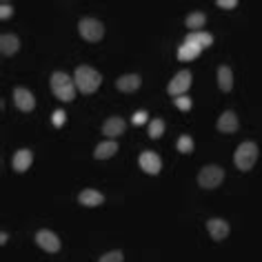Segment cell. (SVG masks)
I'll list each match as a JSON object with an SVG mask.
<instances>
[{"label":"cell","mask_w":262,"mask_h":262,"mask_svg":"<svg viewBox=\"0 0 262 262\" xmlns=\"http://www.w3.org/2000/svg\"><path fill=\"white\" fill-rule=\"evenodd\" d=\"M174 102H176V107L180 111H189V109H191V100H189L187 96H178Z\"/></svg>","instance_id":"24"},{"label":"cell","mask_w":262,"mask_h":262,"mask_svg":"<svg viewBox=\"0 0 262 262\" xmlns=\"http://www.w3.org/2000/svg\"><path fill=\"white\" fill-rule=\"evenodd\" d=\"M189 87H191V74L189 71H178L174 76V80L169 82V87H167V91L178 98V96H185V91H189Z\"/></svg>","instance_id":"7"},{"label":"cell","mask_w":262,"mask_h":262,"mask_svg":"<svg viewBox=\"0 0 262 262\" xmlns=\"http://www.w3.org/2000/svg\"><path fill=\"white\" fill-rule=\"evenodd\" d=\"M125 129H127V122L122 120V118H118V116L107 118V120H104V125H102V133H104V136H109V138L120 136Z\"/></svg>","instance_id":"12"},{"label":"cell","mask_w":262,"mask_h":262,"mask_svg":"<svg viewBox=\"0 0 262 262\" xmlns=\"http://www.w3.org/2000/svg\"><path fill=\"white\" fill-rule=\"evenodd\" d=\"M204 20H207V18H204V14H202V11H193V14H189L187 16V27H189V29H193V31H200V29H202V25H204Z\"/></svg>","instance_id":"21"},{"label":"cell","mask_w":262,"mask_h":262,"mask_svg":"<svg viewBox=\"0 0 262 262\" xmlns=\"http://www.w3.org/2000/svg\"><path fill=\"white\" fill-rule=\"evenodd\" d=\"M163 133H165V122L160 118H155L151 125H149V136H151V138H160Z\"/></svg>","instance_id":"23"},{"label":"cell","mask_w":262,"mask_h":262,"mask_svg":"<svg viewBox=\"0 0 262 262\" xmlns=\"http://www.w3.org/2000/svg\"><path fill=\"white\" fill-rule=\"evenodd\" d=\"M14 102H16V107H18L20 111H31L33 107H36L33 93L27 91V89H22V87H18V89L14 91Z\"/></svg>","instance_id":"11"},{"label":"cell","mask_w":262,"mask_h":262,"mask_svg":"<svg viewBox=\"0 0 262 262\" xmlns=\"http://www.w3.org/2000/svg\"><path fill=\"white\" fill-rule=\"evenodd\" d=\"M78 31H80V36L85 38L89 42H98L100 38L104 36V25L96 18H82L78 22Z\"/></svg>","instance_id":"5"},{"label":"cell","mask_w":262,"mask_h":262,"mask_svg":"<svg viewBox=\"0 0 262 262\" xmlns=\"http://www.w3.org/2000/svg\"><path fill=\"white\" fill-rule=\"evenodd\" d=\"M11 14H14V7H11V5L7 3V0H5V3L0 5V18H3V20H7Z\"/></svg>","instance_id":"27"},{"label":"cell","mask_w":262,"mask_h":262,"mask_svg":"<svg viewBox=\"0 0 262 262\" xmlns=\"http://www.w3.org/2000/svg\"><path fill=\"white\" fill-rule=\"evenodd\" d=\"M200 51L202 49L198 47V44H191V42H185L180 49H178V58L182 60V63H189V60H196L198 56H200Z\"/></svg>","instance_id":"18"},{"label":"cell","mask_w":262,"mask_h":262,"mask_svg":"<svg viewBox=\"0 0 262 262\" xmlns=\"http://www.w3.org/2000/svg\"><path fill=\"white\" fill-rule=\"evenodd\" d=\"M218 87L222 91H231V87H233V74L227 65H220V69H218Z\"/></svg>","instance_id":"20"},{"label":"cell","mask_w":262,"mask_h":262,"mask_svg":"<svg viewBox=\"0 0 262 262\" xmlns=\"http://www.w3.org/2000/svg\"><path fill=\"white\" fill-rule=\"evenodd\" d=\"M178 151H180V153H191L193 151L191 136H180V138H178Z\"/></svg>","instance_id":"22"},{"label":"cell","mask_w":262,"mask_h":262,"mask_svg":"<svg viewBox=\"0 0 262 262\" xmlns=\"http://www.w3.org/2000/svg\"><path fill=\"white\" fill-rule=\"evenodd\" d=\"M116 151H118V144H116V140H107V142H100L96 147V151H93V158L96 160H107L111 158Z\"/></svg>","instance_id":"17"},{"label":"cell","mask_w":262,"mask_h":262,"mask_svg":"<svg viewBox=\"0 0 262 262\" xmlns=\"http://www.w3.org/2000/svg\"><path fill=\"white\" fill-rule=\"evenodd\" d=\"M225 180V169L218 165H207L200 169L198 174V185L202 189H216L220 187V182Z\"/></svg>","instance_id":"4"},{"label":"cell","mask_w":262,"mask_h":262,"mask_svg":"<svg viewBox=\"0 0 262 262\" xmlns=\"http://www.w3.org/2000/svg\"><path fill=\"white\" fill-rule=\"evenodd\" d=\"M98 262H122V253L120 251H109V253H104Z\"/></svg>","instance_id":"25"},{"label":"cell","mask_w":262,"mask_h":262,"mask_svg":"<svg viewBox=\"0 0 262 262\" xmlns=\"http://www.w3.org/2000/svg\"><path fill=\"white\" fill-rule=\"evenodd\" d=\"M65 120H67V116H65V111H54V116H51V122H54V127H63L65 125Z\"/></svg>","instance_id":"26"},{"label":"cell","mask_w":262,"mask_h":262,"mask_svg":"<svg viewBox=\"0 0 262 262\" xmlns=\"http://www.w3.org/2000/svg\"><path fill=\"white\" fill-rule=\"evenodd\" d=\"M74 82H76V87L80 89L82 93H93V91H96V89L100 87V82H102V76H100L96 69H91V67L80 65V67L76 69Z\"/></svg>","instance_id":"1"},{"label":"cell","mask_w":262,"mask_h":262,"mask_svg":"<svg viewBox=\"0 0 262 262\" xmlns=\"http://www.w3.org/2000/svg\"><path fill=\"white\" fill-rule=\"evenodd\" d=\"M36 242H38V247L44 249L47 253H56V251L60 249L58 236H56L54 231H47V229H42V231L36 233Z\"/></svg>","instance_id":"8"},{"label":"cell","mask_w":262,"mask_h":262,"mask_svg":"<svg viewBox=\"0 0 262 262\" xmlns=\"http://www.w3.org/2000/svg\"><path fill=\"white\" fill-rule=\"evenodd\" d=\"M51 91L56 93V98L58 100H65V102H71V100L76 98V82L71 80L67 74H63V71H56V74L51 76Z\"/></svg>","instance_id":"2"},{"label":"cell","mask_w":262,"mask_h":262,"mask_svg":"<svg viewBox=\"0 0 262 262\" xmlns=\"http://www.w3.org/2000/svg\"><path fill=\"white\" fill-rule=\"evenodd\" d=\"M31 163H33V153L29 151V149H20V151L14 153L11 167H14L16 174H25V171L31 167Z\"/></svg>","instance_id":"10"},{"label":"cell","mask_w":262,"mask_h":262,"mask_svg":"<svg viewBox=\"0 0 262 262\" xmlns=\"http://www.w3.org/2000/svg\"><path fill=\"white\" fill-rule=\"evenodd\" d=\"M185 42H191V44H198L200 49L202 47H209L211 42H214V36L211 33H207V31H191L187 36V40Z\"/></svg>","instance_id":"19"},{"label":"cell","mask_w":262,"mask_h":262,"mask_svg":"<svg viewBox=\"0 0 262 262\" xmlns=\"http://www.w3.org/2000/svg\"><path fill=\"white\" fill-rule=\"evenodd\" d=\"M18 49H20L18 36H14V33H3V38H0V51H3V56H14Z\"/></svg>","instance_id":"16"},{"label":"cell","mask_w":262,"mask_h":262,"mask_svg":"<svg viewBox=\"0 0 262 262\" xmlns=\"http://www.w3.org/2000/svg\"><path fill=\"white\" fill-rule=\"evenodd\" d=\"M138 165H140V169L149 176L160 174V169H163V160H160V155L153 151H142L140 158H138Z\"/></svg>","instance_id":"6"},{"label":"cell","mask_w":262,"mask_h":262,"mask_svg":"<svg viewBox=\"0 0 262 262\" xmlns=\"http://www.w3.org/2000/svg\"><path fill=\"white\" fill-rule=\"evenodd\" d=\"M140 76L138 74H125V76H120L118 80H116V87L120 89V91H125V93H131V91H136L138 87H140Z\"/></svg>","instance_id":"13"},{"label":"cell","mask_w":262,"mask_h":262,"mask_svg":"<svg viewBox=\"0 0 262 262\" xmlns=\"http://www.w3.org/2000/svg\"><path fill=\"white\" fill-rule=\"evenodd\" d=\"M7 238H9V236H7V233H5V231L0 233V244H5V242H7Z\"/></svg>","instance_id":"30"},{"label":"cell","mask_w":262,"mask_h":262,"mask_svg":"<svg viewBox=\"0 0 262 262\" xmlns=\"http://www.w3.org/2000/svg\"><path fill=\"white\" fill-rule=\"evenodd\" d=\"M78 202L82 204V207H98V204L104 202V196L96 189H85V191L78 196Z\"/></svg>","instance_id":"14"},{"label":"cell","mask_w":262,"mask_h":262,"mask_svg":"<svg viewBox=\"0 0 262 262\" xmlns=\"http://www.w3.org/2000/svg\"><path fill=\"white\" fill-rule=\"evenodd\" d=\"M233 160H236V167L240 171H251L255 160H258V144L255 142H242L240 147L233 153Z\"/></svg>","instance_id":"3"},{"label":"cell","mask_w":262,"mask_h":262,"mask_svg":"<svg viewBox=\"0 0 262 262\" xmlns=\"http://www.w3.org/2000/svg\"><path fill=\"white\" fill-rule=\"evenodd\" d=\"M207 231L216 242H220L229 236V222L222 218H211V220H207Z\"/></svg>","instance_id":"9"},{"label":"cell","mask_w":262,"mask_h":262,"mask_svg":"<svg viewBox=\"0 0 262 262\" xmlns=\"http://www.w3.org/2000/svg\"><path fill=\"white\" fill-rule=\"evenodd\" d=\"M218 131H222V133L238 131V116L233 114V111H225L218 118Z\"/></svg>","instance_id":"15"},{"label":"cell","mask_w":262,"mask_h":262,"mask_svg":"<svg viewBox=\"0 0 262 262\" xmlns=\"http://www.w3.org/2000/svg\"><path fill=\"white\" fill-rule=\"evenodd\" d=\"M236 0H218V7L220 9H233V7H236Z\"/></svg>","instance_id":"29"},{"label":"cell","mask_w":262,"mask_h":262,"mask_svg":"<svg viewBox=\"0 0 262 262\" xmlns=\"http://www.w3.org/2000/svg\"><path fill=\"white\" fill-rule=\"evenodd\" d=\"M147 111H136V114H133V118H131V122L133 125H144V122H147Z\"/></svg>","instance_id":"28"}]
</instances>
